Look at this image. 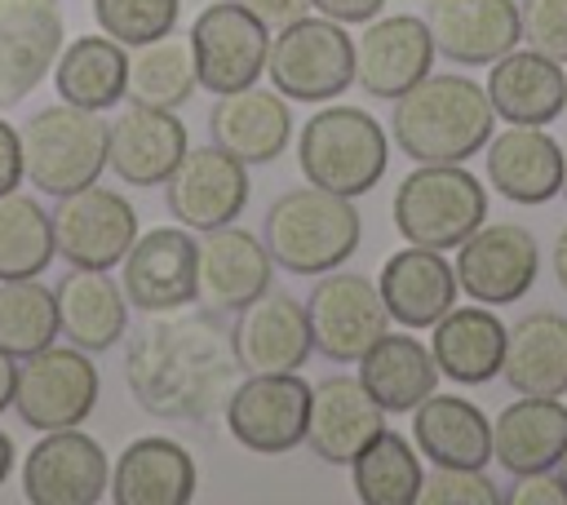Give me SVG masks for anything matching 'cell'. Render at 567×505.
<instances>
[{
  "label": "cell",
  "mask_w": 567,
  "mask_h": 505,
  "mask_svg": "<svg viewBox=\"0 0 567 505\" xmlns=\"http://www.w3.org/2000/svg\"><path fill=\"white\" fill-rule=\"evenodd\" d=\"M58 337V301L53 288L35 279H4L0 284V350L27 359Z\"/></svg>",
  "instance_id": "39"
},
{
  "label": "cell",
  "mask_w": 567,
  "mask_h": 505,
  "mask_svg": "<svg viewBox=\"0 0 567 505\" xmlns=\"http://www.w3.org/2000/svg\"><path fill=\"white\" fill-rule=\"evenodd\" d=\"M261 244L284 270L323 275L359 248V213L346 195H332L323 186H297L270 204Z\"/></svg>",
  "instance_id": "3"
},
{
  "label": "cell",
  "mask_w": 567,
  "mask_h": 505,
  "mask_svg": "<svg viewBox=\"0 0 567 505\" xmlns=\"http://www.w3.org/2000/svg\"><path fill=\"white\" fill-rule=\"evenodd\" d=\"M40 13H58V0H0V22L40 18Z\"/></svg>",
  "instance_id": "47"
},
{
  "label": "cell",
  "mask_w": 567,
  "mask_h": 505,
  "mask_svg": "<svg viewBox=\"0 0 567 505\" xmlns=\"http://www.w3.org/2000/svg\"><path fill=\"white\" fill-rule=\"evenodd\" d=\"M9 470H13V443H9V434L0 430V483H4Z\"/></svg>",
  "instance_id": "50"
},
{
  "label": "cell",
  "mask_w": 567,
  "mask_h": 505,
  "mask_svg": "<svg viewBox=\"0 0 567 505\" xmlns=\"http://www.w3.org/2000/svg\"><path fill=\"white\" fill-rule=\"evenodd\" d=\"M310 385L292 372H248L226 394V425L239 447L257 456H279L306 443Z\"/></svg>",
  "instance_id": "10"
},
{
  "label": "cell",
  "mask_w": 567,
  "mask_h": 505,
  "mask_svg": "<svg viewBox=\"0 0 567 505\" xmlns=\"http://www.w3.org/2000/svg\"><path fill=\"white\" fill-rule=\"evenodd\" d=\"M106 487V452L75 425L44 430V439L22 461V496L31 505H97Z\"/></svg>",
  "instance_id": "15"
},
{
  "label": "cell",
  "mask_w": 567,
  "mask_h": 505,
  "mask_svg": "<svg viewBox=\"0 0 567 505\" xmlns=\"http://www.w3.org/2000/svg\"><path fill=\"white\" fill-rule=\"evenodd\" d=\"M49 261H53L49 213L18 190L0 195V284L4 279H35Z\"/></svg>",
  "instance_id": "38"
},
{
  "label": "cell",
  "mask_w": 567,
  "mask_h": 505,
  "mask_svg": "<svg viewBox=\"0 0 567 505\" xmlns=\"http://www.w3.org/2000/svg\"><path fill=\"white\" fill-rule=\"evenodd\" d=\"M421 505H496L501 492L483 470L465 465H434V474L421 478Z\"/></svg>",
  "instance_id": "41"
},
{
  "label": "cell",
  "mask_w": 567,
  "mask_h": 505,
  "mask_svg": "<svg viewBox=\"0 0 567 505\" xmlns=\"http://www.w3.org/2000/svg\"><path fill=\"white\" fill-rule=\"evenodd\" d=\"M549 261H554V279L567 288V226L558 230V239H554V257H549Z\"/></svg>",
  "instance_id": "49"
},
{
  "label": "cell",
  "mask_w": 567,
  "mask_h": 505,
  "mask_svg": "<svg viewBox=\"0 0 567 505\" xmlns=\"http://www.w3.org/2000/svg\"><path fill=\"white\" fill-rule=\"evenodd\" d=\"M62 49V13L0 22V111L22 102Z\"/></svg>",
  "instance_id": "36"
},
{
  "label": "cell",
  "mask_w": 567,
  "mask_h": 505,
  "mask_svg": "<svg viewBox=\"0 0 567 505\" xmlns=\"http://www.w3.org/2000/svg\"><path fill=\"white\" fill-rule=\"evenodd\" d=\"M97 403V368L80 346H44L18 363L13 412L31 430L80 425Z\"/></svg>",
  "instance_id": "9"
},
{
  "label": "cell",
  "mask_w": 567,
  "mask_h": 505,
  "mask_svg": "<svg viewBox=\"0 0 567 505\" xmlns=\"http://www.w3.org/2000/svg\"><path fill=\"white\" fill-rule=\"evenodd\" d=\"M270 84L292 102H328L354 84V40L332 18H297L266 49Z\"/></svg>",
  "instance_id": "7"
},
{
  "label": "cell",
  "mask_w": 567,
  "mask_h": 505,
  "mask_svg": "<svg viewBox=\"0 0 567 505\" xmlns=\"http://www.w3.org/2000/svg\"><path fill=\"white\" fill-rule=\"evenodd\" d=\"M22 177H27V168H22V133L0 120V195L18 190Z\"/></svg>",
  "instance_id": "44"
},
{
  "label": "cell",
  "mask_w": 567,
  "mask_h": 505,
  "mask_svg": "<svg viewBox=\"0 0 567 505\" xmlns=\"http://www.w3.org/2000/svg\"><path fill=\"white\" fill-rule=\"evenodd\" d=\"M487 221V195L478 177L461 164H421L394 190V226L421 248H461Z\"/></svg>",
  "instance_id": "5"
},
{
  "label": "cell",
  "mask_w": 567,
  "mask_h": 505,
  "mask_svg": "<svg viewBox=\"0 0 567 505\" xmlns=\"http://www.w3.org/2000/svg\"><path fill=\"white\" fill-rule=\"evenodd\" d=\"M359 381L385 412H412L421 399L434 394L439 385V363L434 354L412 341L408 332H385L372 341V350L359 359Z\"/></svg>",
  "instance_id": "33"
},
{
  "label": "cell",
  "mask_w": 567,
  "mask_h": 505,
  "mask_svg": "<svg viewBox=\"0 0 567 505\" xmlns=\"http://www.w3.org/2000/svg\"><path fill=\"white\" fill-rule=\"evenodd\" d=\"M567 452V408L545 394H523L492 425V456L514 478L554 470Z\"/></svg>",
  "instance_id": "27"
},
{
  "label": "cell",
  "mask_w": 567,
  "mask_h": 505,
  "mask_svg": "<svg viewBox=\"0 0 567 505\" xmlns=\"http://www.w3.org/2000/svg\"><path fill=\"white\" fill-rule=\"evenodd\" d=\"M186 155V124L159 106H128L106 124V168L128 186H159Z\"/></svg>",
  "instance_id": "22"
},
{
  "label": "cell",
  "mask_w": 567,
  "mask_h": 505,
  "mask_svg": "<svg viewBox=\"0 0 567 505\" xmlns=\"http://www.w3.org/2000/svg\"><path fill=\"white\" fill-rule=\"evenodd\" d=\"M195 496V461L164 434L133 439L111 470L115 505H186Z\"/></svg>",
  "instance_id": "26"
},
{
  "label": "cell",
  "mask_w": 567,
  "mask_h": 505,
  "mask_svg": "<svg viewBox=\"0 0 567 505\" xmlns=\"http://www.w3.org/2000/svg\"><path fill=\"white\" fill-rule=\"evenodd\" d=\"M377 288L390 319H399L403 328H434L456 301V270L443 261L439 248L408 244L403 252L385 257Z\"/></svg>",
  "instance_id": "24"
},
{
  "label": "cell",
  "mask_w": 567,
  "mask_h": 505,
  "mask_svg": "<svg viewBox=\"0 0 567 505\" xmlns=\"http://www.w3.org/2000/svg\"><path fill=\"white\" fill-rule=\"evenodd\" d=\"M505 323L478 306H452L430 337V354L439 363L443 377L461 381V385H483L492 377H501V359H505Z\"/></svg>",
  "instance_id": "30"
},
{
  "label": "cell",
  "mask_w": 567,
  "mask_h": 505,
  "mask_svg": "<svg viewBox=\"0 0 567 505\" xmlns=\"http://www.w3.org/2000/svg\"><path fill=\"white\" fill-rule=\"evenodd\" d=\"M434 53L461 66H492L523 40L514 0H425Z\"/></svg>",
  "instance_id": "19"
},
{
  "label": "cell",
  "mask_w": 567,
  "mask_h": 505,
  "mask_svg": "<svg viewBox=\"0 0 567 505\" xmlns=\"http://www.w3.org/2000/svg\"><path fill=\"white\" fill-rule=\"evenodd\" d=\"M354 496L363 505H416L421 496V461L416 452L408 447L403 434L394 430H381L354 461Z\"/></svg>",
  "instance_id": "37"
},
{
  "label": "cell",
  "mask_w": 567,
  "mask_h": 505,
  "mask_svg": "<svg viewBox=\"0 0 567 505\" xmlns=\"http://www.w3.org/2000/svg\"><path fill=\"white\" fill-rule=\"evenodd\" d=\"M434 62V40L425 18L416 13H394V18H372L363 22L354 40V80L372 97H399L416 80L430 75Z\"/></svg>",
  "instance_id": "17"
},
{
  "label": "cell",
  "mask_w": 567,
  "mask_h": 505,
  "mask_svg": "<svg viewBox=\"0 0 567 505\" xmlns=\"http://www.w3.org/2000/svg\"><path fill=\"white\" fill-rule=\"evenodd\" d=\"M58 97L84 111H106L124 97L128 84V53L111 35H80L53 58Z\"/></svg>",
  "instance_id": "34"
},
{
  "label": "cell",
  "mask_w": 567,
  "mask_h": 505,
  "mask_svg": "<svg viewBox=\"0 0 567 505\" xmlns=\"http://www.w3.org/2000/svg\"><path fill=\"white\" fill-rule=\"evenodd\" d=\"M487 182L514 204H545L563 190V151L540 124H509L487 137Z\"/></svg>",
  "instance_id": "25"
},
{
  "label": "cell",
  "mask_w": 567,
  "mask_h": 505,
  "mask_svg": "<svg viewBox=\"0 0 567 505\" xmlns=\"http://www.w3.org/2000/svg\"><path fill=\"white\" fill-rule=\"evenodd\" d=\"M49 221H53V252H62L66 266L111 270L115 261H124V252L137 239L133 204L120 190H106L97 182L62 195Z\"/></svg>",
  "instance_id": "12"
},
{
  "label": "cell",
  "mask_w": 567,
  "mask_h": 505,
  "mask_svg": "<svg viewBox=\"0 0 567 505\" xmlns=\"http://www.w3.org/2000/svg\"><path fill=\"white\" fill-rule=\"evenodd\" d=\"M509 505H567V478L554 470L523 474L518 487L509 492Z\"/></svg>",
  "instance_id": "43"
},
{
  "label": "cell",
  "mask_w": 567,
  "mask_h": 505,
  "mask_svg": "<svg viewBox=\"0 0 567 505\" xmlns=\"http://www.w3.org/2000/svg\"><path fill=\"white\" fill-rule=\"evenodd\" d=\"M385 430V408L359 377H328L310 390L306 443L328 465H350Z\"/></svg>",
  "instance_id": "21"
},
{
  "label": "cell",
  "mask_w": 567,
  "mask_h": 505,
  "mask_svg": "<svg viewBox=\"0 0 567 505\" xmlns=\"http://www.w3.org/2000/svg\"><path fill=\"white\" fill-rule=\"evenodd\" d=\"M297 159L310 186H323L332 195H368L390 159V142L385 128L359 111V106H323L306 120L301 142H297Z\"/></svg>",
  "instance_id": "4"
},
{
  "label": "cell",
  "mask_w": 567,
  "mask_h": 505,
  "mask_svg": "<svg viewBox=\"0 0 567 505\" xmlns=\"http://www.w3.org/2000/svg\"><path fill=\"white\" fill-rule=\"evenodd\" d=\"M13 381H18V359L9 350H0V412L13 408Z\"/></svg>",
  "instance_id": "48"
},
{
  "label": "cell",
  "mask_w": 567,
  "mask_h": 505,
  "mask_svg": "<svg viewBox=\"0 0 567 505\" xmlns=\"http://www.w3.org/2000/svg\"><path fill=\"white\" fill-rule=\"evenodd\" d=\"M199 75H195V53L190 40H177L173 31L159 40L137 44V53H128V84L124 97L137 106H159V111H177L190 93H195Z\"/></svg>",
  "instance_id": "35"
},
{
  "label": "cell",
  "mask_w": 567,
  "mask_h": 505,
  "mask_svg": "<svg viewBox=\"0 0 567 505\" xmlns=\"http://www.w3.org/2000/svg\"><path fill=\"white\" fill-rule=\"evenodd\" d=\"M558 465H563V478H567V452H563V461H558Z\"/></svg>",
  "instance_id": "52"
},
{
  "label": "cell",
  "mask_w": 567,
  "mask_h": 505,
  "mask_svg": "<svg viewBox=\"0 0 567 505\" xmlns=\"http://www.w3.org/2000/svg\"><path fill=\"white\" fill-rule=\"evenodd\" d=\"M239 4L252 9L266 27H288V22H297L310 9V0H239Z\"/></svg>",
  "instance_id": "46"
},
{
  "label": "cell",
  "mask_w": 567,
  "mask_h": 505,
  "mask_svg": "<svg viewBox=\"0 0 567 505\" xmlns=\"http://www.w3.org/2000/svg\"><path fill=\"white\" fill-rule=\"evenodd\" d=\"M266 49H270L266 22L252 9H244L239 0L208 4L190 27L195 75L217 97L257 84V75L266 71Z\"/></svg>",
  "instance_id": "11"
},
{
  "label": "cell",
  "mask_w": 567,
  "mask_h": 505,
  "mask_svg": "<svg viewBox=\"0 0 567 505\" xmlns=\"http://www.w3.org/2000/svg\"><path fill=\"white\" fill-rule=\"evenodd\" d=\"M128 390L151 416L195 421L235 381V346L208 315L168 310V319L146 323L128 346Z\"/></svg>",
  "instance_id": "1"
},
{
  "label": "cell",
  "mask_w": 567,
  "mask_h": 505,
  "mask_svg": "<svg viewBox=\"0 0 567 505\" xmlns=\"http://www.w3.org/2000/svg\"><path fill=\"white\" fill-rule=\"evenodd\" d=\"M164 204L190 230L230 226L248 204V164L221 151L217 142L195 151L186 146L182 164L164 182Z\"/></svg>",
  "instance_id": "14"
},
{
  "label": "cell",
  "mask_w": 567,
  "mask_h": 505,
  "mask_svg": "<svg viewBox=\"0 0 567 505\" xmlns=\"http://www.w3.org/2000/svg\"><path fill=\"white\" fill-rule=\"evenodd\" d=\"M208 133L221 151H230L244 164H270L284 155L292 137V111L279 89H235L221 93L217 106L208 111Z\"/></svg>",
  "instance_id": "23"
},
{
  "label": "cell",
  "mask_w": 567,
  "mask_h": 505,
  "mask_svg": "<svg viewBox=\"0 0 567 505\" xmlns=\"http://www.w3.org/2000/svg\"><path fill=\"white\" fill-rule=\"evenodd\" d=\"M323 18H332V22H372L377 13H381V4L385 0H310Z\"/></svg>",
  "instance_id": "45"
},
{
  "label": "cell",
  "mask_w": 567,
  "mask_h": 505,
  "mask_svg": "<svg viewBox=\"0 0 567 505\" xmlns=\"http://www.w3.org/2000/svg\"><path fill=\"white\" fill-rule=\"evenodd\" d=\"M270 252L239 226L204 230L195 244V301L213 315H239L270 288Z\"/></svg>",
  "instance_id": "16"
},
{
  "label": "cell",
  "mask_w": 567,
  "mask_h": 505,
  "mask_svg": "<svg viewBox=\"0 0 567 505\" xmlns=\"http://www.w3.org/2000/svg\"><path fill=\"white\" fill-rule=\"evenodd\" d=\"M501 377L518 394L558 399L567 390V315L532 310L505 332Z\"/></svg>",
  "instance_id": "31"
},
{
  "label": "cell",
  "mask_w": 567,
  "mask_h": 505,
  "mask_svg": "<svg viewBox=\"0 0 567 505\" xmlns=\"http://www.w3.org/2000/svg\"><path fill=\"white\" fill-rule=\"evenodd\" d=\"M120 266V288L128 306L146 315H168L195 301V239L177 226H155L137 235Z\"/></svg>",
  "instance_id": "18"
},
{
  "label": "cell",
  "mask_w": 567,
  "mask_h": 505,
  "mask_svg": "<svg viewBox=\"0 0 567 505\" xmlns=\"http://www.w3.org/2000/svg\"><path fill=\"white\" fill-rule=\"evenodd\" d=\"M230 346L244 372H297L315 341H310V319L306 306L288 292H261L248 301L230 328Z\"/></svg>",
  "instance_id": "20"
},
{
  "label": "cell",
  "mask_w": 567,
  "mask_h": 505,
  "mask_svg": "<svg viewBox=\"0 0 567 505\" xmlns=\"http://www.w3.org/2000/svg\"><path fill=\"white\" fill-rule=\"evenodd\" d=\"M483 89H487L492 111L509 124H540L545 128L567 106L563 66L536 49H509L505 58H496Z\"/></svg>",
  "instance_id": "28"
},
{
  "label": "cell",
  "mask_w": 567,
  "mask_h": 505,
  "mask_svg": "<svg viewBox=\"0 0 567 505\" xmlns=\"http://www.w3.org/2000/svg\"><path fill=\"white\" fill-rule=\"evenodd\" d=\"M53 301H58V332L97 354V350H111L120 337H124V323H128V297L124 288L106 275V270H89V266H71L58 288H53Z\"/></svg>",
  "instance_id": "29"
},
{
  "label": "cell",
  "mask_w": 567,
  "mask_h": 505,
  "mask_svg": "<svg viewBox=\"0 0 567 505\" xmlns=\"http://www.w3.org/2000/svg\"><path fill=\"white\" fill-rule=\"evenodd\" d=\"M518 22H523L527 49L554 62H567V0H523Z\"/></svg>",
  "instance_id": "42"
},
{
  "label": "cell",
  "mask_w": 567,
  "mask_h": 505,
  "mask_svg": "<svg viewBox=\"0 0 567 505\" xmlns=\"http://www.w3.org/2000/svg\"><path fill=\"white\" fill-rule=\"evenodd\" d=\"M492 102L465 75H425L394 97L390 133L416 164H461L492 137Z\"/></svg>",
  "instance_id": "2"
},
{
  "label": "cell",
  "mask_w": 567,
  "mask_h": 505,
  "mask_svg": "<svg viewBox=\"0 0 567 505\" xmlns=\"http://www.w3.org/2000/svg\"><path fill=\"white\" fill-rule=\"evenodd\" d=\"M182 0H93V18L102 22V31L128 49L159 40L177 27Z\"/></svg>",
  "instance_id": "40"
},
{
  "label": "cell",
  "mask_w": 567,
  "mask_h": 505,
  "mask_svg": "<svg viewBox=\"0 0 567 505\" xmlns=\"http://www.w3.org/2000/svg\"><path fill=\"white\" fill-rule=\"evenodd\" d=\"M563 190H567V151H563Z\"/></svg>",
  "instance_id": "51"
},
{
  "label": "cell",
  "mask_w": 567,
  "mask_h": 505,
  "mask_svg": "<svg viewBox=\"0 0 567 505\" xmlns=\"http://www.w3.org/2000/svg\"><path fill=\"white\" fill-rule=\"evenodd\" d=\"M22 168L40 195H71L97 182L106 168V124L97 111L58 102L31 115L22 128Z\"/></svg>",
  "instance_id": "6"
},
{
  "label": "cell",
  "mask_w": 567,
  "mask_h": 505,
  "mask_svg": "<svg viewBox=\"0 0 567 505\" xmlns=\"http://www.w3.org/2000/svg\"><path fill=\"white\" fill-rule=\"evenodd\" d=\"M310 341L332 363H359L377 337L390 332V310L381 288L350 270H323L306 297Z\"/></svg>",
  "instance_id": "8"
},
{
  "label": "cell",
  "mask_w": 567,
  "mask_h": 505,
  "mask_svg": "<svg viewBox=\"0 0 567 505\" xmlns=\"http://www.w3.org/2000/svg\"><path fill=\"white\" fill-rule=\"evenodd\" d=\"M456 288H465L483 306H509L518 301L540 270L536 235L518 221H483L474 235L456 248Z\"/></svg>",
  "instance_id": "13"
},
{
  "label": "cell",
  "mask_w": 567,
  "mask_h": 505,
  "mask_svg": "<svg viewBox=\"0 0 567 505\" xmlns=\"http://www.w3.org/2000/svg\"><path fill=\"white\" fill-rule=\"evenodd\" d=\"M412 439L434 465L483 470L492 461V425L461 394H430L412 408Z\"/></svg>",
  "instance_id": "32"
}]
</instances>
